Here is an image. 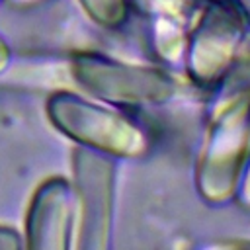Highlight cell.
<instances>
[{
    "instance_id": "cell-1",
    "label": "cell",
    "mask_w": 250,
    "mask_h": 250,
    "mask_svg": "<svg viewBox=\"0 0 250 250\" xmlns=\"http://www.w3.org/2000/svg\"><path fill=\"white\" fill-rule=\"evenodd\" d=\"M18 244L20 242H18V238H16V234L12 230H0V246L12 248V246H18Z\"/></svg>"
}]
</instances>
